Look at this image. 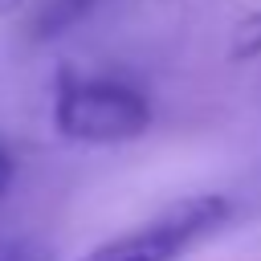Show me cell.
<instances>
[{"mask_svg":"<svg viewBox=\"0 0 261 261\" xmlns=\"http://www.w3.org/2000/svg\"><path fill=\"white\" fill-rule=\"evenodd\" d=\"M16 4H20V0H0V12H12Z\"/></svg>","mask_w":261,"mask_h":261,"instance_id":"6","label":"cell"},{"mask_svg":"<svg viewBox=\"0 0 261 261\" xmlns=\"http://www.w3.org/2000/svg\"><path fill=\"white\" fill-rule=\"evenodd\" d=\"M12 171H16V163H12V155L0 147V196L8 192V184H12Z\"/></svg>","mask_w":261,"mask_h":261,"instance_id":"5","label":"cell"},{"mask_svg":"<svg viewBox=\"0 0 261 261\" xmlns=\"http://www.w3.org/2000/svg\"><path fill=\"white\" fill-rule=\"evenodd\" d=\"M0 261H53V249L37 237H8L0 241Z\"/></svg>","mask_w":261,"mask_h":261,"instance_id":"4","label":"cell"},{"mask_svg":"<svg viewBox=\"0 0 261 261\" xmlns=\"http://www.w3.org/2000/svg\"><path fill=\"white\" fill-rule=\"evenodd\" d=\"M228 216H232L228 196L200 192V196H188V200L163 208L159 216L135 224L130 232H118V237L94 245L77 261H179L204 237H212Z\"/></svg>","mask_w":261,"mask_h":261,"instance_id":"2","label":"cell"},{"mask_svg":"<svg viewBox=\"0 0 261 261\" xmlns=\"http://www.w3.org/2000/svg\"><path fill=\"white\" fill-rule=\"evenodd\" d=\"M53 126L69 143L114 147L151 126V102L122 77H73L61 73L53 98Z\"/></svg>","mask_w":261,"mask_h":261,"instance_id":"1","label":"cell"},{"mask_svg":"<svg viewBox=\"0 0 261 261\" xmlns=\"http://www.w3.org/2000/svg\"><path fill=\"white\" fill-rule=\"evenodd\" d=\"M90 8V0H53L41 16V37H57L65 24H73L82 12Z\"/></svg>","mask_w":261,"mask_h":261,"instance_id":"3","label":"cell"}]
</instances>
